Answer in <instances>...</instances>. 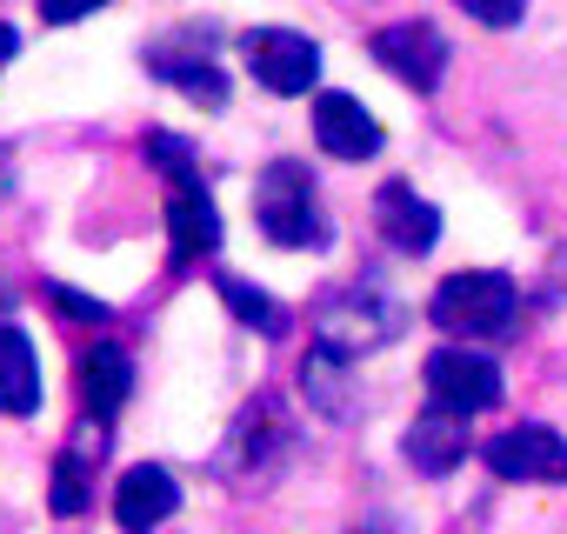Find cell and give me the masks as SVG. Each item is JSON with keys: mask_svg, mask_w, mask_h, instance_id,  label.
<instances>
[{"mask_svg": "<svg viewBox=\"0 0 567 534\" xmlns=\"http://www.w3.org/2000/svg\"><path fill=\"white\" fill-rule=\"evenodd\" d=\"M147 161H154L174 187H200V167H194L187 141H174V134H147Z\"/></svg>", "mask_w": 567, "mask_h": 534, "instance_id": "19", "label": "cell"}, {"mask_svg": "<svg viewBox=\"0 0 567 534\" xmlns=\"http://www.w3.org/2000/svg\"><path fill=\"white\" fill-rule=\"evenodd\" d=\"M107 0H41V21H54V28H68V21H87V14H101Z\"/></svg>", "mask_w": 567, "mask_h": 534, "instance_id": "21", "label": "cell"}, {"mask_svg": "<svg viewBox=\"0 0 567 534\" xmlns=\"http://www.w3.org/2000/svg\"><path fill=\"white\" fill-rule=\"evenodd\" d=\"M254 214H260V234L280 240V247H315L328 240L321 227V207H315V181L301 161H274L254 187Z\"/></svg>", "mask_w": 567, "mask_h": 534, "instance_id": "2", "label": "cell"}, {"mask_svg": "<svg viewBox=\"0 0 567 534\" xmlns=\"http://www.w3.org/2000/svg\"><path fill=\"white\" fill-rule=\"evenodd\" d=\"M374 220H381L388 247H401V254H427V247L441 240V214H434L408 181H388V187L374 194Z\"/></svg>", "mask_w": 567, "mask_h": 534, "instance_id": "9", "label": "cell"}, {"mask_svg": "<svg viewBox=\"0 0 567 534\" xmlns=\"http://www.w3.org/2000/svg\"><path fill=\"white\" fill-rule=\"evenodd\" d=\"M127 388H134V374H127V355H121V348H94V355L81 361V401L94 408V421L114 414V408L127 401Z\"/></svg>", "mask_w": 567, "mask_h": 534, "instance_id": "15", "label": "cell"}, {"mask_svg": "<svg viewBox=\"0 0 567 534\" xmlns=\"http://www.w3.org/2000/svg\"><path fill=\"white\" fill-rule=\"evenodd\" d=\"M167 234H174V254H181V260L214 254V240H220V214H214L207 187H174V201H167Z\"/></svg>", "mask_w": 567, "mask_h": 534, "instance_id": "14", "label": "cell"}, {"mask_svg": "<svg viewBox=\"0 0 567 534\" xmlns=\"http://www.w3.org/2000/svg\"><path fill=\"white\" fill-rule=\"evenodd\" d=\"M374 61H381L394 81H408L414 94H427V88H441V74H447V41H441L427 21H388V28L374 34Z\"/></svg>", "mask_w": 567, "mask_h": 534, "instance_id": "6", "label": "cell"}, {"mask_svg": "<svg viewBox=\"0 0 567 534\" xmlns=\"http://www.w3.org/2000/svg\"><path fill=\"white\" fill-rule=\"evenodd\" d=\"M41 408V368L21 328H0V414H34Z\"/></svg>", "mask_w": 567, "mask_h": 534, "instance_id": "13", "label": "cell"}, {"mask_svg": "<svg viewBox=\"0 0 567 534\" xmlns=\"http://www.w3.org/2000/svg\"><path fill=\"white\" fill-rule=\"evenodd\" d=\"M401 454H408L421 474H454V468H461V454H467V414H447V408L421 414V421H414V434L401 441Z\"/></svg>", "mask_w": 567, "mask_h": 534, "instance_id": "12", "label": "cell"}, {"mask_svg": "<svg viewBox=\"0 0 567 534\" xmlns=\"http://www.w3.org/2000/svg\"><path fill=\"white\" fill-rule=\"evenodd\" d=\"M461 8L481 21V28H514L527 14V0H461Z\"/></svg>", "mask_w": 567, "mask_h": 534, "instance_id": "20", "label": "cell"}, {"mask_svg": "<svg viewBox=\"0 0 567 534\" xmlns=\"http://www.w3.org/2000/svg\"><path fill=\"white\" fill-rule=\"evenodd\" d=\"M514 308H520V288L507 275H494V267H467V275H447L434 288V321L447 335H507L514 328Z\"/></svg>", "mask_w": 567, "mask_h": 534, "instance_id": "1", "label": "cell"}, {"mask_svg": "<svg viewBox=\"0 0 567 534\" xmlns=\"http://www.w3.org/2000/svg\"><path fill=\"white\" fill-rule=\"evenodd\" d=\"M487 468L501 481H567V441L540 421L507 428L501 441H487Z\"/></svg>", "mask_w": 567, "mask_h": 534, "instance_id": "7", "label": "cell"}, {"mask_svg": "<svg viewBox=\"0 0 567 534\" xmlns=\"http://www.w3.org/2000/svg\"><path fill=\"white\" fill-rule=\"evenodd\" d=\"M315 141L334 154V161H368L381 147V121L354 101V94H321L315 101Z\"/></svg>", "mask_w": 567, "mask_h": 534, "instance_id": "8", "label": "cell"}, {"mask_svg": "<svg viewBox=\"0 0 567 534\" xmlns=\"http://www.w3.org/2000/svg\"><path fill=\"white\" fill-rule=\"evenodd\" d=\"M87 441H101V428H87L81 448H68L54 461V514H81L87 507Z\"/></svg>", "mask_w": 567, "mask_h": 534, "instance_id": "18", "label": "cell"}, {"mask_svg": "<svg viewBox=\"0 0 567 534\" xmlns=\"http://www.w3.org/2000/svg\"><path fill=\"white\" fill-rule=\"evenodd\" d=\"M54 308H61L68 321H107V308L87 301V295H74V288H54Z\"/></svg>", "mask_w": 567, "mask_h": 534, "instance_id": "22", "label": "cell"}, {"mask_svg": "<svg viewBox=\"0 0 567 534\" xmlns=\"http://www.w3.org/2000/svg\"><path fill=\"white\" fill-rule=\"evenodd\" d=\"M427 394H434V408H447V414H481V408L501 401V368H494L487 355L441 348V355H427Z\"/></svg>", "mask_w": 567, "mask_h": 534, "instance_id": "5", "label": "cell"}, {"mask_svg": "<svg viewBox=\"0 0 567 534\" xmlns=\"http://www.w3.org/2000/svg\"><path fill=\"white\" fill-rule=\"evenodd\" d=\"M14 48H21V34H14V28H0V68L14 61Z\"/></svg>", "mask_w": 567, "mask_h": 534, "instance_id": "23", "label": "cell"}, {"mask_svg": "<svg viewBox=\"0 0 567 534\" xmlns=\"http://www.w3.org/2000/svg\"><path fill=\"white\" fill-rule=\"evenodd\" d=\"M315 335H321V348H328V355L354 361L361 348H381V341H394V335H401V308H394L388 295H374V288H348V295H334V301L321 308Z\"/></svg>", "mask_w": 567, "mask_h": 534, "instance_id": "3", "label": "cell"}, {"mask_svg": "<svg viewBox=\"0 0 567 534\" xmlns=\"http://www.w3.org/2000/svg\"><path fill=\"white\" fill-rule=\"evenodd\" d=\"M220 301L234 308V321L240 328H254V335H288V308H280L274 295H260V288H247V281H234V275H220Z\"/></svg>", "mask_w": 567, "mask_h": 534, "instance_id": "16", "label": "cell"}, {"mask_svg": "<svg viewBox=\"0 0 567 534\" xmlns=\"http://www.w3.org/2000/svg\"><path fill=\"white\" fill-rule=\"evenodd\" d=\"M147 68H154V74H167L181 94H194V101H207V107H227V81H220V68H214V61H174V54H147Z\"/></svg>", "mask_w": 567, "mask_h": 534, "instance_id": "17", "label": "cell"}, {"mask_svg": "<svg viewBox=\"0 0 567 534\" xmlns=\"http://www.w3.org/2000/svg\"><path fill=\"white\" fill-rule=\"evenodd\" d=\"M174 507H181V481H174L167 468H134V474L114 487V521H121L127 534H154Z\"/></svg>", "mask_w": 567, "mask_h": 534, "instance_id": "10", "label": "cell"}, {"mask_svg": "<svg viewBox=\"0 0 567 534\" xmlns=\"http://www.w3.org/2000/svg\"><path fill=\"white\" fill-rule=\"evenodd\" d=\"M274 448H288V414H280V401H254V408H240L220 468H227V474H260Z\"/></svg>", "mask_w": 567, "mask_h": 534, "instance_id": "11", "label": "cell"}, {"mask_svg": "<svg viewBox=\"0 0 567 534\" xmlns=\"http://www.w3.org/2000/svg\"><path fill=\"white\" fill-rule=\"evenodd\" d=\"M240 54H247V74L267 94H308L315 74H321V48L308 34H295V28H254L240 41Z\"/></svg>", "mask_w": 567, "mask_h": 534, "instance_id": "4", "label": "cell"}]
</instances>
